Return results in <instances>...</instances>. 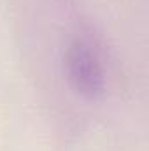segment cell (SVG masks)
Instances as JSON below:
<instances>
[{"mask_svg": "<svg viewBox=\"0 0 149 151\" xmlns=\"http://www.w3.org/2000/svg\"><path fill=\"white\" fill-rule=\"evenodd\" d=\"M65 69L75 91L86 99H97L105 86V72L98 49L91 40L75 37L65 51Z\"/></svg>", "mask_w": 149, "mask_h": 151, "instance_id": "6da1fadb", "label": "cell"}]
</instances>
